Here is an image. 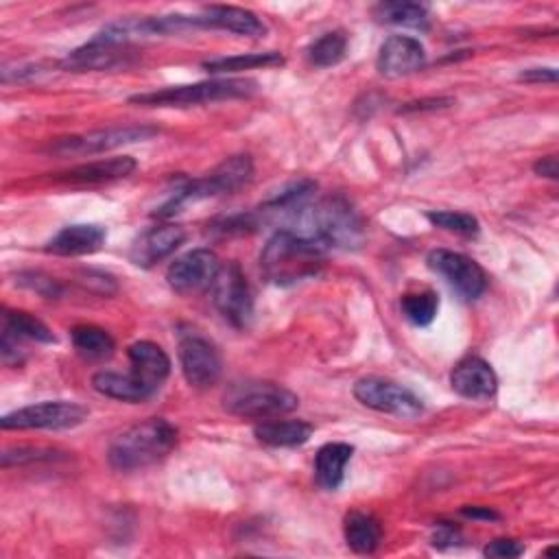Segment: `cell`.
<instances>
[{
  "label": "cell",
  "mask_w": 559,
  "mask_h": 559,
  "mask_svg": "<svg viewBox=\"0 0 559 559\" xmlns=\"http://www.w3.org/2000/svg\"><path fill=\"white\" fill-rule=\"evenodd\" d=\"M325 247L293 229H277L260 253L262 275L275 286H293L319 275L325 264Z\"/></svg>",
  "instance_id": "obj_1"
},
{
  "label": "cell",
  "mask_w": 559,
  "mask_h": 559,
  "mask_svg": "<svg viewBox=\"0 0 559 559\" xmlns=\"http://www.w3.org/2000/svg\"><path fill=\"white\" fill-rule=\"evenodd\" d=\"M297 221L301 225L297 234L317 240L325 249H356L365 240L362 216L343 194H330L314 205H306Z\"/></svg>",
  "instance_id": "obj_2"
},
{
  "label": "cell",
  "mask_w": 559,
  "mask_h": 559,
  "mask_svg": "<svg viewBox=\"0 0 559 559\" xmlns=\"http://www.w3.org/2000/svg\"><path fill=\"white\" fill-rule=\"evenodd\" d=\"M175 445L177 428L162 417H151L116 435L109 443L107 459L114 469L133 472L166 459Z\"/></svg>",
  "instance_id": "obj_3"
},
{
  "label": "cell",
  "mask_w": 559,
  "mask_h": 559,
  "mask_svg": "<svg viewBox=\"0 0 559 559\" xmlns=\"http://www.w3.org/2000/svg\"><path fill=\"white\" fill-rule=\"evenodd\" d=\"M251 179H253V162H251L249 155L225 157L207 175L183 183L155 212V216L168 218V216L181 212V207L188 205V203H194V201H201V199H210V197H218V194H231V192L240 190L242 186H247Z\"/></svg>",
  "instance_id": "obj_4"
},
{
  "label": "cell",
  "mask_w": 559,
  "mask_h": 559,
  "mask_svg": "<svg viewBox=\"0 0 559 559\" xmlns=\"http://www.w3.org/2000/svg\"><path fill=\"white\" fill-rule=\"evenodd\" d=\"M223 406L236 417L273 419L293 413L299 406V397L271 380H240L227 386Z\"/></svg>",
  "instance_id": "obj_5"
},
{
  "label": "cell",
  "mask_w": 559,
  "mask_h": 559,
  "mask_svg": "<svg viewBox=\"0 0 559 559\" xmlns=\"http://www.w3.org/2000/svg\"><path fill=\"white\" fill-rule=\"evenodd\" d=\"M258 90L253 79H207L190 85H170L164 90L142 92L129 96V103L142 107H192L212 100L242 98Z\"/></svg>",
  "instance_id": "obj_6"
},
{
  "label": "cell",
  "mask_w": 559,
  "mask_h": 559,
  "mask_svg": "<svg viewBox=\"0 0 559 559\" xmlns=\"http://www.w3.org/2000/svg\"><path fill=\"white\" fill-rule=\"evenodd\" d=\"M90 411L79 402L46 400L4 413L0 426L4 430H68L87 419Z\"/></svg>",
  "instance_id": "obj_7"
},
{
  "label": "cell",
  "mask_w": 559,
  "mask_h": 559,
  "mask_svg": "<svg viewBox=\"0 0 559 559\" xmlns=\"http://www.w3.org/2000/svg\"><path fill=\"white\" fill-rule=\"evenodd\" d=\"M354 397L371 411L386 413L400 419H415L424 413V402L419 395H415L400 382L380 376H365L356 380Z\"/></svg>",
  "instance_id": "obj_8"
},
{
  "label": "cell",
  "mask_w": 559,
  "mask_h": 559,
  "mask_svg": "<svg viewBox=\"0 0 559 559\" xmlns=\"http://www.w3.org/2000/svg\"><path fill=\"white\" fill-rule=\"evenodd\" d=\"M212 304L234 328H245L253 314V295L249 282L236 262L221 264L212 286Z\"/></svg>",
  "instance_id": "obj_9"
},
{
  "label": "cell",
  "mask_w": 559,
  "mask_h": 559,
  "mask_svg": "<svg viewBox=\"0 0 559 559\" xmlns=\"http://www.w3.org/2000/svg\"><path fill=\"white\" fill-rule=\"evenodd\" d=\"M428 269L443 277V282L467 301L478 299L487 288V275L483 266L465 253L450 249H432L426 258Z\"/></svg>",
  "instance_id": "obj_10"
},
{
  "label": "cell",
  "mask_w": 559,
  "mask_h": 559,
  "mask_svg": "<svg viewBox=\"0 0 559 559\" xmlns=\"http://www.w3.org/2000/svg\"><path fill=\"white\" fill-rule=\"evenodd\" d=\"M159 129L151 124H124V127H109V129H98L90 131L83 135H72V138H61L55 144H50V153L57 155H94L103 151H111L124 144L133 142H144L157 135Z\"/></svg>",
  "instance_id": "obj_11"
},
{
  "label": "cell",
  "mask_w": 559,
  "mask_h": 559,
  "mask_svg": "<svg viewBox=\"0 0 559 559\" xmlns=\"http://www.w3.org/2000/svg\"><path fill=\"white\" fill-rule=\"evenodd\" d=\"M179 365L186 382L194 389H207L218 382L223 362L218 349L199 332L179 334Z\"/></svg>",
  "instance_id": "obj_12"
},
{
  "label": "cell",
  "mask_w": 559,
  "mask_h": 559,
  "mask_svg": "<svg viewBox=\"0 0 559 559\" xmlns=\"http://www.w3.org/2000/svg\"><path fill=\"white\" fill-rule=\"evenodd\" d=\"M55 343V334L35 314L24 310H2V334H0V358L4 365L24 362V343Z\"/></svg>",
  "instance_id": "obj_13"
},
{
  "label": "cell",
  "mask_w": 559,
  "mask_h": 559,
  "mask_svg": "<svg viewBox=\"0 0 559 559\" xmlns=\"http://www.w3.org/2000/svg\"><path fill=\"white\" fill-rule=\"evenodd\" d=\"M133 57V48L127 41H118L107 33L98 31L90 41L68 52L66 59L59 61L61 70L68 72H87V70H111L118 66H127Z\"/></svg>",
  "instance_id": "obj_14"
},
{
  "label": "cell",
  "mask_w": 559,
  "mask_h": 559,
  "mask_svg": "<svg viewBox=\"0 0 559 559\" xmlns=\"http://www.w3.org/2000/svg\"><path fill=\"white\" fill-rule=\"evenodd\" d=\"M221 260L210 249H192L179 255L166 271L168 286L179 295H194L212 286Z\"/></svg>",
  "instance_id": "obj_15"
},
{
  "label": "cell",
  "mask_w": 559,
  "mask_h": 559,
  "mask_svg": "<svg viewBox=\"0 0 559 559\" xmlns=\"http://www.w3.org/2000/svg\"><path fill=\"white\" fill-rule=\"evenodd\" d=\"M183 242H186V229L181 225H173V223L153 225L133 240L129 249V260L135 266L151 269L153 264L175 253Z\"/></svg>",
  "instance_id": "obj_16"
},
{
  "label": "cell",
  "mask_w": 559,
  "mask_h": 559,
  "mask_svg": "<svg viewBox=\"0 0 559 559\" xmlns=\"http://www.w3.org/2000/svg\"><path fill=\"white\" fill-rule=\"evenodd\" d=\"M424 66H426V50L419 39L408 35L386 37L376 57L378 72L389 79L413 74Z\"/></svg>",
  "instance_id": "obj_17"
},
{
  "label": "cell",
  "mask_w": 559,
  "mask_h": 559,
  "mask_svg": "<svg viewBox=\"0 0 559 559\" xmlns=\"http://www.w3.org/2000/svg\"><path fill=\"white\" fill-rule=\"evenodd\" d=\"M450 384L454 393L465 400L489 402L496 395L498 378L487 360L478 356H465L454 365L450 373Z\"/></svg>",
  "instance_id": "obj_18"
},
{
  "label": "cell",
  "mask_w": 559,
  "mask_h": 559,
  "mask_svg": "<svg viewBox=\"0 0 559 559\" xmlns=\"http://www.w3.org/2000/svg\"><path fill=\"white\" fill-rule=\"evenodd\" d=\"M194 26L229 31L242 37H264L266 33L264 22L253 11L242 7H225V4L205 7L201 13L194 15Z\"/></svg>",
  "instance_id": "obj_19"
},
{
  "label": "cell",
  "mask_w": 559,
  "mask_h": 559,
  "mask_svg": "<svg viewBox=\"0 0 559 559\" xmlns=\"http://www.w3.org/2000/svg\"><path fill=\"white\" fill-rule=\"evenodd\" d=\"M105 227L94 223H74L59 229L48 242L46 251L52 255H85L100 249L105 242Z\"/></svg>",
  "instance_id": "obj_20"
},
{
  "label": "cell",
  "mask_w": 559,
  "mask_h": 559,
  "mask_svg": "<svg viewBox=\"0 0 559 559\" xmlns=\"http://www.w3.org/2000/svg\"><path fill=\"white\" fill-rule=\"evenodd\" d=\"M127 356L131 362V371L140 380L151 384L155 391H159V386L164 384V380L170 373L168 354L153 341H135L129 345Z\"/></svg>",
  "instance_id": "obj_21"
},
{
  "label": "cell",
  "mask_w": 559,
  "mask_h": 559,
  "mask_svg": "<svg viewBox=\"0 0 559 559\" xmlns=\"http://www.w3.org/2000/svg\"><path fill=\"white\" fill-rule=\"evenodd\" d=\"M135 159L129 155L120 157H107V159H96L87 162L81 166H74L66 173H59V181L68 183H105V181H116L124 179L135 170Z\"/></svg>",
  "instance_id": "obj_22"
},
{
  "label": "cell",
  "mask_w": 559,
  "mask_h": 559,
  "mask_svg": "<svg viewBox=\"0 0 559 559\" xmlns=\"http://www.w3.org/2000/svg\"><path fill=\"white\" fill-rule=\"evenodd\" d=\"M92 386L96 393H100L105 397L129 402V404L144 402L157 393L151 384L140 380L133 371H129V373L98 371L92 376Z\"/></svg>",
  "instance_id": "obj_23"
},
{
  "label": "cell",
  "mask_w": 559,
  "mask_h": 559,
  "mask_svg": "<svg viewBox=\"0 0 559 559\" xmlns=\"http://www.w3.org/2000/svg\"><path fill=\"white\" fill-rule=\"evenodd\" d=\"M312 424L304 419H262L253 426V435L260 443L271 448H295L312 437Z\"/></svg>",
  "instance_id": "obj_24"
},
{
  "label": "cell",
  "mask_w": 559,
  "mask_h": 559,
  "mask_svg": "<svg viewBox=\"0 0 559 559\" xmlns=\"http://www.w3.org/2000/svg\"><path fill=\"white\" fill-rule=\"evenodd\" d=\"M354 454V445L334 441L325 443L314 454V480L323 489H338L345 478V467Z\"/></svg>",
  "instance_id": "obj_25"
},
{
  "label": "cell",
  "mask_w": 559,
  "mask_h": 559,
  "mask_svg": "<svg viewBox=\"0 0 559 559\" xmlns=\"http://www.w3.org/2000/svg\"><path fill=\"white\" fill-rule=\"evenodd\" d=\"M343 535L354 552L371 555L380 546L382 528L376 515L367 511H349L343 520Z\"/></svg>",
  "instance_id": "obj_26"
},
{
  "label": "cell",
  "mask_w": 559,
  "mask_h": 559,
  "mask_svg": "<svg viewBox=\"0 0 559 559\" xmlns=\"http://www.w3.org/2000/svg\"><path fill=\"white\" fill-rule=\"evenodd\" d=\"M373 17L382 24H393V26H406V28H417L426 31L430 15L426 4L419 2H380L373 7Z\"/></svg>",
  "instance_id": "obj_27"
},
{
  "label": "cell",
  "mask_w": 559,
  "mask_h": 559,
  "mask_svg": "<svg viewBox=\"0 0 559 559\" xmlns=\"http://www.w3.org/2000/svg\"><path fill=\"white\" fill-rule=\"evenodd\" d=\"M70 338H72V345L74 349L83 356V358H90V360H103V358H109L116 349V343L111 338V334L98 325H92V323H81V325H74L70 330Z\"/></svg>",
  "instance_id": "obj_28"
},
{
  "label": "cell",
  "mask_w": 559,
  "mask_h": 559,
  "mask_svg": "<svg viewBox=\"0 0 559 559\" xmlns=\"http://www.w3.org/2000/svg\"><path fill=\"white\" fill-rule=\"evenodd\" d=\"M284 57L275 50H266V52H245V55H234V57H216V59H207L203 61V68L207 72L214 74H231V72H240V70H255V68H273V66H282Z\"/></svg>",
  "instance_id": "obj_29"
},
{
  "label": "cell",
  "mask_w": 559,
  "mask_h": 559,
  "mask_svg": "<svg viewBox=\"0 0 559 559\" xmlns=\"http://www.w3.org/2000/svg\"><path fill=\"white\" fill-rule=\"evenodd\" d=\"M345 52H347V35L343 31L323 33L306 50L308 61L317 68H330L341 63L345 59Z\"/></svg>",
  "instance_id": "obj_30"
},
{
  "label": "cell",
  "mask_w": 559,
  "mask_h": 559,
  "mask_svg": "<svg viewBox=\"0 0 559 559\" xmlns=\"http://www.w3.org/2000/svg\"><path fill=\"white\" fill-rule=\"evenodd\" d=\"M400 308H402V314L406 317V321H411L417 328H424V325H430L437 317L439 295L430 288L417 290V293H406L400 299Z\"/></svg>",
  "instance_id": "obj_31"
},
{
  "label": "cell",
  "mask_w": 559,
  "mask_h": 559,
  "mask_svg": "<svg viewBox=\"0 0 559 559\" xmlns=\"http://www.w3.org/2000/svg\"><path fill=\"white\" fill-rule=\"evenodd\" d=\"M426 218L435 225L441 227L445 231H454L461 236H476L480 225L476 221V216L467 214V212H452V210H432L426 212Z\"/></svg>",
  "instance_id": "obj_32"
},
{
  "label": "cell",
  "mask_w": 559,
  "mask_h": 559,
  "mask_svg": "<svg viewBox=\"0 0 559 559\" xmlns=\"http://www.w3.org/2000/svg\"><path fill=\"white\" fill-rule=\"evenodd\" d=\"M59 459V452L52 448H33V445H17L2 452V467L9 465H22V463H39V461H55Z\"/></svg>",
  "instance_id": "obj_33"
},
{
  "label": "cell",
  "mask_w": 559,
  "mask_h": 559,
  "mask_svg": "<svg viewBox=\"0 0 559 559\" xmlns=\"http://www.w3.org/2000/svg\"><path fill=\"white\" fill-rule=\"evenodd\" d=\"M17 284L46 297V299H55V297H61V286L55 277L46 275V273H39V271H26V273H20L17 275Z\"/></svg>",
  "instance_id": "obj_34"
},
{
  "label": "cell",
  "mask_w": 559,
  "mask_h": 559,
  "mask_svg": "<svg viewBox=\"0 0 559 559\" xmlns=\"http://www.w3.org/2000/svg\"><path fill=\"white\" fill-rule=\"evenodd\" d=\"M524 552V544L518 539H493L483 548L485 557L493 559H513Z\"/></svg>",
  "instance_id": "obj_35"
},
{
  "label": "cell",
  "mask_w": 559,
  "mask_h": 559,
  "mask_svg": "<svg viewBox=\"0 0 559 559\" xmlns=\"http://www.w3.org/2000/svg\"><path fill=\"white\" fill-rule=\"evenodd\" d=\"M522 81L528 83H555L557 81V70L555 68H528L520 72Z\"/></svg>",
  "instance_id": "obj_36"
},
{
  "label": "cell",
  "mask_w": 559,
  "mask_h": 559,
  "mask_svg": "<svg viewBox=\"0 0 559 559\" xmlns=\"http://www.w3.org/2000/svg\"><path fill=\"white\" fill-rule=\"evenodd\" d=\"M435 542V546H454V542H459L461 539V535H459V531L454 528V526H450V524H441L439 528H437V533H435V537H432Z\"/></svg>",
  "instance_id": "obj_37"
},
{
  "label": "cell",
  "mask_w": 559,
  "mask_h": 559,
  "mask_svg": "<svg viewBox=\"0 0 559 559\" xmlns=\"http://www.w3.org/2000/svg\"><path fill=\"white\" fill-rule=\"evenodd\" d=\"M535 173L539 177H548V179H557L559 175V166H557V157L555 155H546L542 159L535 162Z\"/></svg>",
  "instance_id": "obj_38"
},
{
  "label": "cell",
  "mask_w": 559,
  "mask_h": 559,
  "mask_svg": "<svg viewBox=\"0 0 559 559\" xmlns=\"http://www.w3.org/2000/svg\"><path fill=\"white\" fill-rule=\"evenodd\" d=\"M463 515L472 518V520H498L500 515L496 511H491L489 507H465Z\"/></svg>",
  "instance_id": "obj_39"
}]
</instances>
